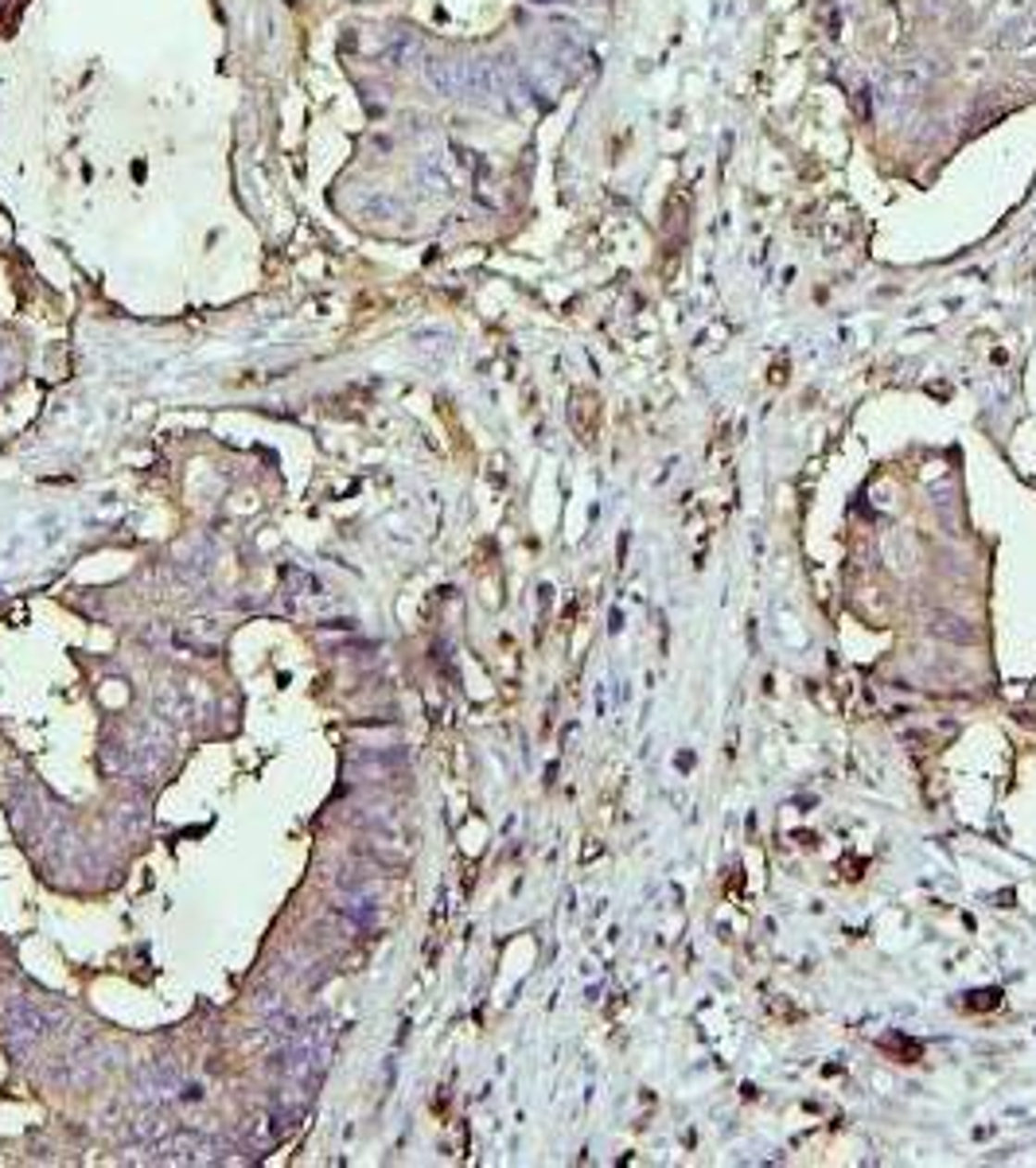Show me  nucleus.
Listing matches in <instances>:
<instances>
[{"instance_id": "obj_1", "label": "nucleus", "mask_w": 1036, "mask_h": 1168, "mask_svg": "<svg viewBox=\"0 0 1036 1168\" xmlns=\"http://www.w3.org/2000/svg\"><path fill=\"white\" fill-rule=\"evenodd\" d=\"M1002 43L1013 47V51H1029V47L1036 43V20H1021L1017 28H1009V31L1002 35Z\"/></svg>"}, {"instance_id": "obj_2", "label": "nucleus", "mask_w": 1036, "mask_h": 1168, "mask_svg": "<svg viewBox=\"0 0 1036 1168\" xmlns=\"http://www.w3.org/2000/svg\"><path fill=\"white\" fill-rule=\"evenodd\" d=\"M935 631L947 635V639H955V643H974V631L963 627V619H955V615H939V619H935Z\"/></svg>"}]
</instances>
